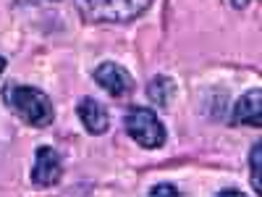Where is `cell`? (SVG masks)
Returning a JSON list of instances; mask_svg holds the SVG:
<instances>
[{
  "label": "cell",
  "mask_w": 262,
  "mask_h": 197,
  "mask_svg": "<svg viewBox=\"0 0 262 197\" xmlns=\"http://www.w3.org/2000/svg\"><path fill=\"white\" fill-rule=\"evenodd\" d=\"M76 116H79L84 131L92 134V137H100V134H105V131L111 129V113H107V108L100 100L90 97V95L76 103Z\"/></svg>",
  "instance_id": "obj_6"
},
{
  "label": "cell",
  "mask_w": 262,
  "mask_h": 197,
  "mask_svg": "<svg viewBox=\"0 0 262 197\" xmlns=\"http://www.w3.org/2000/svg\"><path fill=\"white\" fill-rule=\"evenodd\" d=\"M63 176V161L60 152L53 145H39L34 150V163H32V182L37 187H55Z\"/></svg>",
  "instance_id": "obj_5"
},
{
  "label": "cell",
  "mask_w": 262,
  "mask_h": 197,
  "mask_svg": "<svg viewBox=\"0 0 262 197\" xmlns=\"http://www.w3.org/2000/svg\"><path fill=\"white\" fill-rule=\"evenodd\" d=\"M259 171H262V145L254 142L252 152H249V176H252V187L259 194L262 192V182H259Z\"/></svg>",
  "instance_id": "obj_9"
},
{
  "label": "cell",
  "mask_w": 262,
  "mask_h": 197,
  "mask_svg": "<svg viewBox=\"0 0 262 197\" xmlns=\"http://www.w3.org/2000/svg\"><path fill=\"white\" fill-rule=\"evenodd\" d=\"M231 3H233L236 8H244V6H249V0H231Z\"/></svg>",
  "instance_id": "obj_11"
},
{
  "label": "cell",
  "mask_w": 262,
  "mask_h": 197,
  "mask_svg": "<svg viewBox=\"0 0 262 197\" xmlns=\"http://www.w3.org/2000/svg\"><path fill=\"white\" fill-rule=\"evenodd\" d=\"M3 103L8 105V111L16 119H21L27 126H34V129H45L55 119V108L48 92L37 90L32 84L8 82L3 87Z\"/></svg>",
  "instance_id": "obj_1"
},
{
  "label": "cell",
  "mask_w": 262,
  "mask_h": 197,
  "mask_svg": "<svg viewBox=\"0 0 262 197\" xmlns=\"http://www.w3.org/2000/svg\"><path fill=\"white\" fill-rule=\"evenodd\" d=\"M74 6L90 24H128L152 6V0H74Z\"/></svg>",
  "instance_id": "obj_2"
},
{
  "label": "cell",
  "mask_w": 262,
  "mask_h": 197,
  "mask_svg": "<svg viewBox=\"0 0 262 197\" xmlns=\"http://www.w3.org/2000/svg\"><path fill=\"white\" fill-rule=\"evenodd\" d=\"M221 194H244V192H238V189H223Z\"/></svg>",
  "instance_id": "obj_12"
},
{
  "label": "cell",
  "mask_w": 262,
  "mask_h": 197,
  "mask_svg": "<svg viewBox=\"0 0 262 197\" xmlns=\"http://www.w3.org/2000/svg\"><path fill=\"white\" fill-rule=\"evenodd\" d=\"M6 63H8V61H6L3 55H0V74H3V71H6Z\"/></svg>",
  "instance_id": "obj_13"
},
{
  "label": "cell",
  "mask_w": 262,
  "mask_h": 197,
  "mask_svg": "<svg viewBox=\"0 0 262 197\" xmlns=\"http://www.w3.org/2000/svg\"><path fill=\"white\" fill-rule=\"evenodd\" d=\"M92 79L100 90H105L111 97H128L134 92V76H131L121 63L116 61H102L97 69L92 71Z\"/></svg>",
  "instance_id": "obj_4"
},
{
  "label": "cell",
  "mask_w": 262,
  "mask_h": 197,
  "mask_svg": "<svg viewBox=\"0 0 262 197\" xmlns=\"http://www.w3.org/2000/svg\"><path fill=\"white\" fill-rule=\"evenodd\" d=\"M123 129L137 145H142L147 150H158L168 140V131H165L163 121L147 105H131L123 116Z\"/></svg>",
  "instance_id": "obj_3"
},
{
  "label": "cell",
  "mask_w": 262,
  "mask_h": 197,
  "mask_svg": "<svg viewBox=\"0 0 262 197\" xmlns=\"http://www.w3.org/2000/svg\"><path fill=\"white\" fill-rule=\"evenodd\" d=\"M160 194H173V197H179L181 192L173 187V184H155L149 189V197H160Z\"/></svg>",
  "instance_id": "obj_10"
},
{
  "label": "cell",
  "mask_w": 262,
  "mask_h": 197,
  "mask_svg": "<svg viewBox=\"0 0 262 197\" xmlns=\"http://www.w3.org/2000/svg\"><path fill=\"white\" fill-rule=\"evenodd\" d=\"M147 100L152 105H158V108H168L173 105V100H176V82H173L170 76H152L147 82Z\"/></svg>",
  "instance_id": "obj_8"
},
{
  "label": "cell",
  "mask_w": 262,
  "mask_h": 197,
  "mask_svg": "<svg viewBox=\"0 0 262 197\" xmlns=\"http://www.w3.org/2000/svg\"><path fill=\"white\" fill-rule=\"evenodd\" d=\"M231 124L233 126H262V90L254 87V90L244 92L236 100L233 111H231Z\"/></svg>",
  "instance_id": "obj_7"
}]
</instances>
